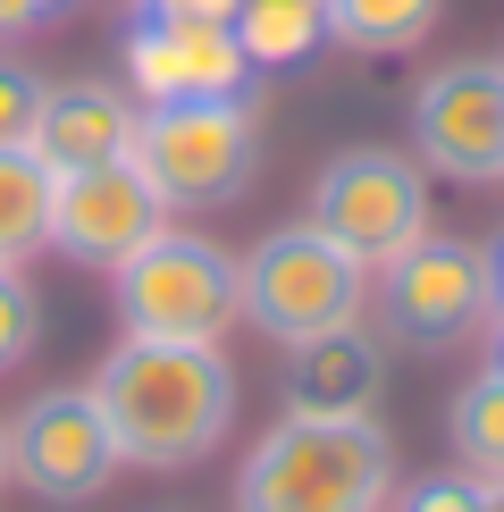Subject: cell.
Listing matches in <instances>:
<instances>
[{"label": "cell", "instance_id": "5bb4252c", "mask_svg": "<svg viewBox=\"0 0 504 512\" xmlns=\"http://www.w3.org/2000/svg\"><path fill=\"white\" fill-rule=\"evenodd\" d=\"M227 34L252 59V76H278V68H294V59H311L328 42V9L320 0H244L227 17Z\"/></svg>", "mask_w": 504, "mask_h": 512}, {"label": "cell", "instance_id": "603a6c76", "mask_svg": "<svg viewBox=\"0 0 504 512\" xmlns=\"http://www.w3.org/2000/svg\"><path fill=\"white\" fill-rule=\"evenodd\" d=\"M488 286H496V319H504V236L488 244Z\"/></svg>", "mask_w": 504, "mask_h": 512}, {"label": "cell", "instance_id": "7c38bea8", "mask_svg": "<svg viewBox=\"0 0 504 512\" xmlns=\"http://www.w3.org/2000/svg\"><path fill=\"white\" fill-rule=\"evenodd\" d=\"M378 395H387V345L362 319L286 353V412L303 420H378Z\"/></svg>", "mask_w": 504, "mask_h": 512}, {"label": "cell", "instance_id": "6da1fadb", "mask_svg": "<svg viewBox=\"0 0 504 512\" xmlns=\"http://www.w3.org/2000/svg\"><path fill=\"white\" fill-rule=\"evenodd\" d=\"M118 437V462L135 471H194L236 429V370L219 345H177V336H118L101 370L84 378Z\"/></svg>", "mask_w": 504, "mask_h": 512}, {"label": "cell", "instance_id": "484cf974", "mask_svg": "<svg viewBox=\"0 0 504 512\" xmlns=\"http://www.w3.org/2000/svg\"><path fill=\"white\" fill-rule=\"evenodd\" d=\"M479 512H504V479H488V487H479Z\"/></svg>", "mask_w": 504, "mask_h": 512}, {"label": "cell", "instance_id": "277c9868", "mask_svg": "<svg viewBox=\"0 0 504 512\" xmlns=\"http://www.w3.org/2000/svg\"><path fill=\"white\" fill-rule=\"evenodd\" d=\"M118 277V319L126 336H177V345H219L244 319V261L227 244L194 236L168 219Z\"/></svg>", "mask_w": 504, "mask_h": 512}, {"label": "cell", "instance_id": "7402d4cb", "mask_svg": "<svg viewBox=\"0 0 504 512\" xmlns=\"http://www.w3.org/2000/svg\"><path fill=\"white\" fill-rule=\"evenodd\" d=\"M26 34V0H0V42H17Z\"/></svg>", "mask_w": 504, "mask_h": 512}, {"label": "cell", "instance_id": "4fadbf2b", "mask_svg": "<svg viewBox=\"0 0 504 512\" xmlns=\"http://www.w3.org/2000/svg\"><path fill=\"white\" fill-rule=\"evenodd\" d=\"M135 110H143V101H126L118 84H101V76L42 84V118H34V143H26V152L51 168V177L110 168V160H126V143H135Z\"/></svg>", "mask_w": 504, "mask_h": 512}, {"label": "cell", "instance_id": "ffe728a7", "mask_svg": "<svg viewBox=\"0 0 504 512\" xmlns=\"http://www.w3.org/2000/svg\"><path fill=\"white\" fill-rule=\"evenodd\" d=\"M387 512H479V479L471 471H429L404 496H387Z\"/></svg>", "mask_w": 504, "mask_h": 512}, {"label": "cell", "instance_id": "9a60e30c", "mask_svg": "<svg viewBox=\"0 0 504 512\" xmlns=\"http://www.w3.org/2000/svg\"><path fill=\"white\" fill-rule=\"evenodd\" d=\"M328 9V42L345 51H420L446 26V0H320Z\"/></svg>", "mask_w": 504, "mask_h": 512}, {"label": "cell", "instance_id": "ba28073f", "mask_svg": "<svg viewBox=\"0 0 504 512\" xmlns=\"http://www.w3.org/2000/svg\"><path fill=\"white\" fill-rule=\"evenodd\" d=\"M0 429H9V487L42 504H93L118 479V437L84 387H42Z\"/></svg>", "mask_w": 504, "mask_h": 512}, {"label": "cell", "instance_id": "d6986e66", "mask_svg": "<svg viewBox=\"0 0 504 512\" xmlns=\"http://www.w3.org/2000/svg\"><path fill=\"white\" fill-rule=\"evenodd\" d=\"M34 118H42V76L26 59H0V152H26Z\"/></svg>", "mask_w": 504, "mask_h": 512}, {"label": "cell", "instance_id": "ac0fdd59", "mask_svg": "<svg viewBox=\"0 0 504 512\" xmlns=\"http://www.w3.org/2000/svg\"><path fill=\"white\" fill-rule=\"evenodd\" d=\"M34 345H42V303H34V286L17 269H0V378L26 370Z\"/></svg>", "mask_w": 504, "mask_h": 512}, {"label": "cell", "instance_id": "5b68a950", "mask_svg": "<svg viewBox=\"0 0 504 512\" xmlns=\"http://www.w3.org/2000/svg\"><path fill=\"white\" fill-rule=\"evenodd\" d=\"M362 303H370V269L345 244H328L311 219L269 227L244 252V319L286 353L328 336V328H345V319H362Z\"/></svg>", "mask_w": 504, "mask_h": 512}, {"label": "cell", "instance_id": "44dd1931", "mask_svg": "<svg viewBox=\"0 0 504 512\" xmlns=\"http://www.w3.org/2000/svg\"><path fill=\"white\" fill-rule=\"evenodd\" d=\"M244 0H135V17H202V26H227Z\"/></svg>", "mask_w": 504, "mask_h": 512}, {"label": "cell", "instance_id": "e0dca14e", "mask_svg": "<svg viewBox=\"0 0 504 512\" xmlns=\"http://www.w3.org/2000/svg\"><path fill=\"white\" fill-rule=\"evenodd\" d=\"M446 437H454V462H462L479 487L504 479V378H496V370H479L471 387H454Z\"/></svg>", "mask_w": 504, "mask_h": 512}, {"label": "cell", "instance_id": "3957f363", "mask_svg": "<svg viewBox=\"0 0 504 512\" xmlns=\"http://www.w3.org/2000/svg\"><path fill=\"white\" fill-rule=\"evenodd\" d=\"M126 160L168 202V219L177 210H219L261 168V126H252V101H143Z\"/></svg>", "mask_w": 504, "mask_h": 512}, {"label": "cell", "instance_id": "52a82bcc", "mask_svg": "<svg viewBox=\"0 0 504 512\" xmlns=\"http://www.w3.org/2000/svg\"><path fill=\"white\" fill-rule=\"evenodd\" d=\"M496 319V286H488V244L462 236H420L412 252H395L378 269V328L412 353H446L462 336H479Z\"/></svg>", "mask_w": 504, "mask_h": 512}, {"label": "cell", "instance_id": "8992f818", "mask_svg": "<svg viewBox=\"0 0 504 512\" xmlns=\"http://www.w3.org/2000/svg\"><path fill=\"white\" fill-rule=\"evenodd\" d=\"M311 227L345 244L362 269H387L395 252L429 236V168L395 143H345L320 177H311Z\"/></svg>", "mask_w": 504, "mask_h": 512}, {"label": "cell", "instance_id": "9c48e42d", "mask_svg": "<svg viewBox=\"0 0 504 512\" xmlns=\"http://www.w3.org/2000/svg\"><path fill=\"white\" fill-rule=\"evenodd\" d=\"M412 160L446 185H504V59H446L412 84Z\"/></svg>", "mask_w": 504, "mask_h": 512}, {"label": "cell", "instance_id": "4316f807", "mask_svg": "<svg viewBox=\"0 0 504 512\" xmlns=\"http://www.w3.org/2000/svg\"><path fill=\"white\" fill-rule=\"evenodd\" d=\"M0 487H9V429H0Z\"/></svg>", "mask_w": 504, "mask_h": 512}, {"label": "cell", "instance_id": "d4e9b609", "mask_svg": "<svg viewBox=\"0 0 504 512\" xmlns=\"http://www.w3.org/2000/svg\"><path fill=\"white\" fill-rule=\"evenodd\" d=\"M488 370L504 378V319H488Z\"/></svg>", "mask_w": 504, "mask_h": 512}, {"label": "cell", "instance_id": "cb8c5ba5", "mask_svg": "<svg viewBox=\"0 0 504 512\" xmlns=\"http://www.w3.org/2000/svg\"><path fill=\"white\" fill-rule=\"evenodd\" d=\"M76 0H26V26H42V17H68Z\"/></svg>", "mask_w": 504, "mask_h": 512}, {"label": "cell", "instance_id": "2e32d148", "mask_svg": "<svg viewBox=\"0 0 504 512\" xmlns=\"http://www.w3.org/2000/svg\"><path fill=\"white\" fill-rule=\"evenodd\" d=\"M51 202H59L51 168L34 152H0V269L34 261V252L51 244Z\"/></svg>", "mask_w": 504, "mask_h": 512}, {"label": "cell", "instance_id": "8fae6325", "mask_svg": "<svg viewBox=\"0 0 504 512\" xmlns=\"http://www.w3.org/2000/svg\"><path fill=\"white\" fill-rule=\"evenodd\" d=\"M126 84L143 101H252V59L227 26H202V17H135Z\"/></svg>", "mask_w": 504, "mask_h": 512}, {"label": "cell", "instance_id": "7a4b0ae2", "mask_svg": "<svg viewBox=\"0 0 504 512\" xmlns=\"http://www.w3.org/2000/svg\"><path fill=\"white\" fill-rule=\"evenodd\" d=\"M395 445L378 420H303L252 437L236 471V512H387Z\"/></svg>", "mask_w": 504, "mask_h": 512}, {"label": "cell", "instance_id": "30bf717a", "mask_svg": "<svg viewBox=\"0 0 504 512\" xmlns=\"http://www.w3.org/2000/svg\"><path fill=\"white\" fill-rule=\"evenodd\" d=\"M168 227V202L143 185L135 160H110V168H76L59 177V202H51V252H68L76 269H126L143 244Z\"/></svg>", "mask_w": 504, "mask_h": 512}]
</instances>
